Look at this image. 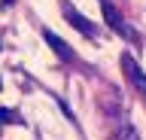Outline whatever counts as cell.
I'll return each mask as SVG.
<instances>
[{"instance_id": "5b68a950", "label": "cell", "mask_w": 146, "mask_h": 140, "mask_svg": "<svg viewBox=\"0 0 146 140\" xmlns=\"http://www.w3.org/2000/svg\"><path fill=\"white\" fill-rule=\"evenodd\" d=\"M113 140H140V137H137V128L131 122H119L113 131Z\"/></svg>"}, {"instance_id": "8992f818", "label": "cell", "mask_w": 146, "mask_h": 140, "mask_svg": "<svg viewBox=\"0 0 146 140\" xmlns=\"http://www.w3.org/2000/svg\"><path fill=\"white\" fill-rule=\"evenodd\" d=\"M12 3H15V0H0V6H3V9H9Z\"/></svg>"}, {"instance_id": "277c9868", "label": "cell", "mask_w": 146, "mask_h": 140, "mask_svg": "<svg viewBox=\"0 0 146 140\" xmlns=\"http://www.w3.org/2000/svg\"><path fill=\"white\" fill-rule=\"evenodd\" d=\"M43 37H46V43H49V46L55 49V55H58V58H64V61H73V49L67 46V43H64L61 37H55L52 31H43Z\"/></svg>"}, {"instance_id": "6da1fadb", "label": "cell", "mask_w": 146, "mask_h": 140, "mask_svg": "<svg viewBox=\"0 0 146 140\" xmlns=\"http://www.w3.org/2000/svg\"><path fill=\"white\" fill-rule=\"evenodd\" d=\"M100 9H104V19H107V25H110L113 31H116V34H122L125 40H137V34H134V31H131V28L125 25V19H122V12H119L116 6L110 3V0H104V3H100Z\"/></svg>"}, {"instance_id": "7a4b0ae2", "label": "cell", "mask_w": 146, "mask_h": 140, "mask_svg": "<svg viewBox=\"0 0 146 140\" xmlns=\"http://www.w3.org/2000/svg\"><path fill=\"white\" fill-rule=\"evenodd\" d=\"M122 67H125V76H128V82H131V88H137V94L146 98V73H143V67L137 64L131 55L122 58Z\"/></svg>"}, {"instance_id": "52a82bcc", "label": "cell", "mask_w": 146, "mask_h": 140, "mask_svg": "<svg viewBox=\"0 0 146 140\" xmlns=\"http://www.w3.org/2000/svg\"><path fill=\"white\" fill-rule=\"evenodd\" d=\"M100 3H104V0H100Z\"/></svg>"}, {"instance_id": "3957f363", "label": "cell", "mask_w": 146, "mask_h": 140, "mask_svg": "<svg viewBox=\"0 0 146 140\" xmlns=\"http://www.w3.org/2000/svg\"><path fill=\"white\" fill-rule=\"evenodd\" d=\"M61 12H64V19L70 21L73 28L79 31V34H85V37H98V28H94V25H91V21L85 19L82 12H76V9L70 6V3H61Z\"/></svg>"}]
</instances>
